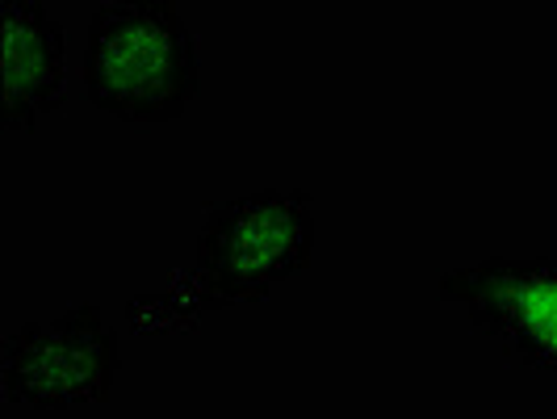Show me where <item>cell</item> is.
Masks as SVG:
<instances>
[{"label": "cell", "instance_id": "obj_4", "mask_svg": "<svg viewBox=\"0 0 557 419\" xmlns=\"http://www.w3.org/2000/svg\"><path fill=\"white\" fill-rule=\"evenodd\" d=\"M436 298L461 307L470 328L499 344L507 361L557 378V260L554 256H486L448 269Z\"/></svg>", "mask_w": 557, "mask_h": 419}, {"label": "cell", "instance_id": "obj_2", "mask_svg": "<svg viewBox=\"0 0 557 419\" xmlns=\"http://www.w3.org/2000/svg\"><path fill=\"white\" fill-rule=\"evenodd\" d=\"M314 256V201L302 189H260L210 201L197 226V285L206 307L260 303L302 278Z\"/></svg>", "mask_w": 557, "mask_h": 419}, {"label": "cell", "instance_id": "obj_5", "mask_svg": "<svg viewBox=\"0 0 557 419\" xmlns=\"http://www.w3.org/2000/svg\"><path fill=\"white\" fill-rule=\"evenodd\" d=\"M67 34L42 0H0V126L34 131L63 106Z\"/></svg>", "mask_w": 557, "mask_h": 419}, {"label": "cell", "instance_id": "obj_3", "mask_svg": "<svg viewBox=\"0 0 557 419\" xmlns=\"http://www.w3.org/2000/svg\"><path fill=\"white\" fill-rule=\"evenodd\" d=\"M4 398L29 411H72L106 403L117 378V335L106 310L84 303L4 335Z\"/></svg>", "mask_w": 557, "mask_h": 419}, {"label": "cell", "instance_id": "obj_1", "mask_svg": "<svg viewBox=\"0 0 557 419\" xmlns=\"http://www.w3.org/2000/svg\"><path fill=\"white\" fill-rule=\"evenodd\" d=\"M88 106L131 126H160L201 93V51L176 0H101L84 34Z\"/></svg>", "mask_w": 557, "mask_h": 419}]
</instances>
